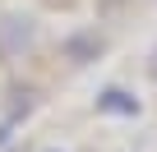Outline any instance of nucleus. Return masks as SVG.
Listing matches in <instances>:
<instances>
[{
	"instance_id": "f257e3e1",
	"label": "nucleus",
	"mask_w": 157,
	"mask_h": 152,
	"mask_svg": "<svg viewBox=\"0 0 157 152\" xmlns=\"http://www.w3.org/2000/svg\"><path fill=\"white\" fill-rule=\"evenodd\" d=\"M152 74H157V65H152Z\"/></svg>"
}]
</instances>
